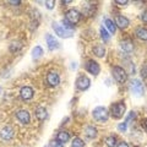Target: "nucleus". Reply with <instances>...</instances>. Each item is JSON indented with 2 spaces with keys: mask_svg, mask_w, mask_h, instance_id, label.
Instances as JSON below:
<instances>
[{
  "mask_svg": "<svg viewBox=\"0 0 147 147\" xmlns=\"http://www.w3.org/2000/svg\"><path fill=\"white\" fill-rule=\"evenodd\" d=\"M86 136L90 137V139H93V137L97 136V129L93 126H87L86 127Z\"/></svg>",
  "mask_w": 147,
  "mask_h": 147,
  "instance_id": "412c9836",
  "label": "nucleus"
},
{
  "mask_svg": "<svg viewBox=\"0 0 147 147\" xmlns=\"http://www.w3.org/2000/svg\"><path fill=\"white\" fill-rule=\"evenodd\" d=\"M120 47L121 49L124 50V52H126V53H131L132 52V49H134V44H132L131 40H123V42L120 43Z\"/></svg>",
  "mask_w": 147,
  "mask_h": 147,
  "instance_id": "4468645a",
  "label": "nucleus"
},
{
  "mask_svg": "<svg viewBox=\"0 0 147 147\" xmlns=\"http://www.w3.org/2000/svg\"><path fill=\"white\" fill-rule=\"evenodd\" d=\"M91 85V81L87 76H80L79 79L76 80V87L79 90H87Z\"/></svg>",
  "mask_w": 147,
  "mask_h": 147,
  "instance_id": "6e6552de",
  "label": "nucleus"
},
{
  "mask_svg": "<svg viewBox=\"0 0 147 147\" xmlns=\"http://www.w3.org/2000/svg\"><path fill=\"white\" fill-rule=\"evenodd\" d=\"M17 119L20 120L22 124H28L31 120V117H30V113L27 110H18L17 114H16Z\"/></svg>",
  "mask_w": 147,
  "mask_h": 147,
  "instance_id": "9b49d317",
  "label": "nucleus"
},
{
  "mask_svg": "<svg viewBox=\"0 0 147 147\" xmlns=\"http://www.w3.org/2000/svg\"><path fill=\"white\" fill-rule=\"evenodd\" d=\"M47 82L49 86L52 87H55L59 85V82H60V79H59V75L57 72H49L48 76H47Z\"/></svg>",
  "mask_w": 147,
  "mask_h": 147,
  "instance_id": "9d476101",
  "label": "nucleus"
},
{
  "mask_svg": "<svg viewBox=\"0 0 147 147\" xmlns=\"http://www.w3.org/2000/svg\"><path fill=\"white\" fill-rule=\"evenodd\" d=\"M45 5H47V7L49 10H52V9H54V6H55V1L54 0H48V1H45Z\"/></svg>",
  "mask_w": 147,
  "mask_h": 147,
  "instance_id": "cd10ccee",
  "label": "nucleus"
},
{
  "mask_svg": "<svg viewBox=\"0 0 147 147\" xmlns=\"http://www.w3.org/2000/svg\"><path fill=\"white\" fill-rule=\"evenodd\" d=\"M93 118L99 123H104L108 120V112L104 107H97L93 109Z\"/></svg>",
  "mask_w": 147,
  "mask_h": 147,
  "instance_id": "f03ea898",
  "label": "nucleus"
},
{
  "mask_svg": "<svg viewBox=\"0 0 147 147\" xmlns=\"http://www.w3.org/2000/svg\"><path fill=\"white\" fill-rule=\"evenodd\" d=\"M43 54V49L40 47H34L33 50H32V57H33V59H38L42 57Z\"/></svg>",
  "mask_w": 147,
  "mask_h": 147,
  "instance_id": "4be33fe9",
  "label": "nucleus"
},
{
  "mask_svg": "<svg viewBox=\"0 0 147 147\" xmlns=\"http://www.w3.org/2000/svg\"><path fill=\"white\" fill-rule=\"evenodd\" d=\"M86 69H87V71H88L90 74H92V75H94V76H97L99 74V71H100L99 65L93 60H90L88 63L86 64Z\"/></svg>",
  "mask_w": 147,
  "mask_h": 147,
  "instance_id": "1a4fd4ad",
  "label": "nucleus"
},
{
  "mask_svg": "<svg viewBox=\"0 0 147 147\" xmlns=\"http://www.w3.org/2000/svg\"><path fill=\"white\" fill-rule=\"evenodd\" d=\"M118 147H129L127 146V144H126V142H119V145H118Z\"/></svg>",
  "mask_w": 147,
  "mask_h": 147,
  "instance_id": "473e14b6",
  "label": "nucleus"
},
{
  "mask_svg": "<svg viewBox=\"0 0 147 147\" xmlns=\"http://www.w3.org/2000/svg\"><path fill=\"white\" fill-rule=\"evenodd\" d=\"M141 74H142V76L145 77V79H147V63L145 64L144 66H142V70H141Z\"/></svg>",
  "mask_w": 147,
  "mask_h": 147,
  "instance_id": "c85d7f7f",
  "label": "nucleus"
},
{
  "mask_svg": "<svg viewBox=\"0 0 147 147\" xmlns=\"http://www.w3.org/2000/svg\"><path fill=\"white\" fill-rule=\"evenodd\" d=\"M57 140L59 142H61V144H65V142L70 140V135H69V132H66V131H60L57 136Z\"/></svg>",
  "mask_w": 147,
  "mask_h": 147,
  "instance_id": "dca6fc26",
  "label": "nucleus"
},
{
  "mask_svg": "<svg viewBox=\"0 0 147 147\" xmlns=\"http://www.w3.org/2000/svg\"><path fill=\"white\" fill-rule=\"evenodd\" d=\"M53 30L55 31V33L59 37H61V38H69V37L72 36V31L65 28L64 26H60L58 22H54L53 24Z\"/></svg>",
  "mask_w": 147,
  "mask_h": 147,
  "instance_id": "20e7f679",
  "label": "nucleus"
},
{
  "mask_svg": "<svg viewBox=\"0 0 147 147\" xmlns=\"http://www.w3.org/2000/svg\"><path fill=\"white\" fill-rule=\"evenodd\" d=\"M10 4H13V5H18V4H21V1H10Z\"/></svg>",
  "mask_w": 147,
  "mask_h": 147,
  "instance_id": "72a5a7b5",
  "label": "nucleus"
},
{
  "mask_svg": "<svg viewBox=\"0 0 147 147\" xmlns=\"http://www.w3.org/2000/svg\"><path fill=\"white\" fill-rule=\"evenodd\" d=\"M80 18H81V13L77 11V10H75V9H72V10H69L66 12V15H65V20L70 25L77 24V22L80 21Z\"/></svg>",
  "mask_w": 147,
  "mask_h": 147,
  "instance_id": "39448f33",
  "label": "nucleus"
},
{
  "mask_svg": "<svg viewBox=\"0 0 147 147\" xmlns=\"http://www.w3.org/2000/svg\"><path fill=\"white\" fill-rule=\"evenodd\" d=\"M71 147H84V141L81 139H74Z\"/></svg>",
  "mask_w": 147,
  "mask_h": 147,
  "instance_id": "a878e982",
  "label": "nucleus"
},
{
  "mask_svg": "<svg viewBox=\"0 0 147 147\" xmlns=\"http://www.w3.org/2000/svg\"><path fill=\"white\" fill-rule=\"evenodd\" d=\"M104 24H105V27L108 28V31L110 32V33H115V31H117V25H115V22H113L112 20H109V18H105Z\"/></svg>",
  "mask_w": 147,
  "mask_h": 147,
  "instance_id": "f3484780",
  "label": "nucleus"
},
{
  "mask_svg": "<svg viewBox=\"0 0 147 147\" xmlns=\"http://www.w3.org/2000/svg\"><path fill=\"white\" fill-rule=\"evenodd\" d=\"M115 25L118 27H120V28H126L129 26V20L124 16H118L117 20H115Z\"/></svg>",
  "mask_w": 147,
  "mask_h": 147,
  "instance_id": "2eb2a0df",
  "label": "nucleus"
},
{
  "mask_svg": "<svg viewBox=\"0 0 147 147\" xmlns=\"http://www.w3.org/2000/svg\"><path fill=\"white\" fill-rule=\"evenodd\" d=\"M130 88H131V92L136 96H142L145 92V88H144V85H142V82L140 80H132L130 82Z\"/></svg>",
  "mask_w": 147,
  "mask_h": 147,
  "instance_id": "423d86ee",
  "label": "nucleus"
},
{
  "mask_svg": "<svg viewBox=\"0 0 147 147\" xmlns=\"http://www.w3.org/2000/svg\"><path fill=\"white\" fill-rule=\"evenodd\" d=\"M22 47V44L20 42H13L11 45H10V50L11 52H17V50H20Z\"/></svg>",
  "mask_w": 147,
  "mask_h": 147,
  "instance_id": "b1692460",
  "label": "nucleus"
},
{
  "mask_svg": "<svg viewBox=\"0 0 147 147\" xmlns=\"http://www.w3.org/2000/svg\"><path fill=\"white\" fill-rule=\"evenodd\" d=\"M125 110H126V107L125 104L123 102H119V103H115L112 105L110 108V112H112V115L115 118V119H120L123 118V115L125 114Z\"/></svg>",
  "mask_w": 147,
  "mask_h": 147,
  "instance_id": "f257e3e1",
  "label": "nucleus"
},
{
  "mask_svg": "<svg viewBox=\"0 0 147 147\" xmlns=\"http://www.w3.org/2000/svg\"><path fill=\"white\" fill-rule=\"evenodd\" d=\"M47 43H48V48L49 50H55V49H58L59 48V42L57 39L54 38L53 36H50V34H47Z\"/></svg>",
  "mask_w": 147,
  "mask_h": 147,
  "instance_id": "ddd939ff",
  "label": "nucleus"
},
{
  "mask_svg": "<svg viewBox=\"0 0 147 147\" xmlns=\"http://www.w3.org/2000/svg\"><path fill=\"white\" fill-rule=\"evenodd\" d=\"M141 18H142V21H144V22H147V11H145L144 13H142Z\"/></svg>",
  "mask_w": 147,
  "mask_h": 147,
  "instance_id": "7c9ffc66",
  "label": "nucleus"
},
{
  "mask_svg": "<svg viewBox=\"0 0 147 147\" xmlns=\"http://www.w3.org/2000/svg\"><path fill=\"white\" fill-rule=\"evenodd\" d=\"M105 145H107L108 147H115L117 145V140H115V137L114 136H109L105 139Z\"/></svg>",
  "mask_w": 147,
  "mask_h": 147,
  "instance_id": "5701e85b",
  "label": "nucleus"
},
{
  "mask_svg": "<svg viewBox=\"0 0 147 147\" xmlns=\"http://www.w3.org/2000/svg\"><path fill=\"white\" fill-rule=\"evenodd\" d=\"M113 76H114V79L119 82V84H124V82L126 81V79H127L126 71L120 66H114L113 67Z\"/></svg>",
  "mask_w": 147,
  "mask_h": 147,
  "instance_id": "7ed1b4c3",
  "label": "nucleus"
},
{
  "mask_svg": "<svg viewBox=\"0 0 147 147\" xmlns=\"http://www.w3.org/2000/svg\"><path fill=\"white\" fill-rule=\"evenodd\" d=\"M136 36H137V38H140L142 40H147V30L142 28V27H139V28L136 30Z\"/></svg>",
  "mask_w": 147,
  "mask_h": 147,
  "instance_id": "aec40b11",
  "label": "nucleus"
},
{
  "mask_svg": "<svg viewBox=\"0 0 147 147\" xmlns=\"http://www.w3.org/2000/svg\"><path fill=\"white\" fill-rule=\"evenodd\" d=\"M146 127H147V121H146Z\"/></svg>",
  "mask_w": 147,
  "mask_h": 147,
  "instance_id": "f704fd0d",
  "label": "nucleus"
},
{
  "mask_svg": "<svg viewBox=\"0 0 147 147\" xmlns=\"http://www.w3.org/2000/svg\"><path fill=\"white\" fill-rule=\"evenodd\" d=\"M36 117H37V119H39V120H44V119L47 118V110H45V108H43V107L37 108Z\"/></svg>",
  "mask_w": 147,
  "mask_h": 147,
  "instance_id": "a211bd4d",
  "label": "nucleus"
},
{
  "mask_svg": "<svg viewBox=\"0 0 147 147\" xmlns=\"http://www.w3.org/2000/svg\"><path fill=\"white\" fill-rule=\"evenodd\" d=\"M49 147H64V144L59 142L58 140H55V141H52V142H50Z\"/></svg>",
  "mask_w": 147,
  "mask_h": 147,
  "instance_id": "bb28decb",
  "label": "nucleus"
},
{
  "mask_svg": "<svg viewBox=\"0 0 147 147\" xmlns=\"http://www.w3.org/2000/svg\"><path fill=\"white\" fill-rule=\"evenodd\" d=\"M20 94H21V97L24 98L25 100L27 99H31L32 97H33V90L31 88V87H22L21 91H20Z\"/></svg>",
  "mask_w": 147,
  "mask_h": 147,
  "instance_id": "f8f14e48",
  "label": "nucleus"
},
{
  "mask_svg": "<svg viewBox=\"0 0 147 147\" xmlns=\"http://www.w3.org/2000/svg\"><path fill=\"white\" fill-rule=\"evenodd\" d=\"M93 53H94L96 55H97V57L103 58V57H104V54H105V49H104L103 45L97 44V45H96V47L93 48Z\"/></svg>",
  "mask_w": 147,
  "mask_h": 147,
  "instance_id": "6ab92c4d",
  "label": "nucleus"
},
{
  "mask_svg": "<svg viewBox=\"0 0 147 147\" xmlns=\"http://www.w3.org/2000/svg\"><path fill=\"white\" fill-rule=\"evenodd\" d=\"M100 37H102L103 38V40H105V42H107V40H109V38H110V36L108 34V32H107V30L105 28H100Z\"/></svg>",
  "mask_w": 147,
  "mask_h": 147,
  "instance_id": "393cba45",
  "label": "nucleus"
},
{
  "mask_svg": "<svg viewBox=\"0 0 147 147\" xmlns=\"http://www.w3.org/2000/svg\"><path fill=\"white\" fill-rule=\"evenodd\" d=\"M13 135H15V130H13L12 126H5V127L1 129V131H0V137L5 141L11 140L13 137Z\"/></svg>",
  "mask_w": 147,
  "mask_h": 147,
  "instance_id": "0eeeda50",
  "label": "nucleus"
},
{
  "mask_svg": "<svg viewBox=\"0 0 147 147\" xmlns=\"http://www.w3.org/2000/svg\"><path fill=\"white\" fill-rule=\"evenodd\" d=\"M115 3H117V4H119V5H126V4H127L126 0H123V1H121V0H117Z\"/></svg>",
  "mask_w": 147,
  "mask_h": 147,
  "instance_id": "2f4dec72",
  "label": "nucleus"
},
{
  "mask_svg": "<svg viewBox=\"0 0 147 147\" xmlns=\"http://www.w3.org/2000/svg\"><path fill=\"white\" fill-rule=\"evenodd\" d=\"M126 121L125 123H121V124H119V126H118V129H119V130H120V131H125L126 130Z\"/></svg>",
  "mask_w": 147,
  "mask_h": 147,
  "instance_id": "c756f323",
  "label": "nucleus"
}]
</instances>
